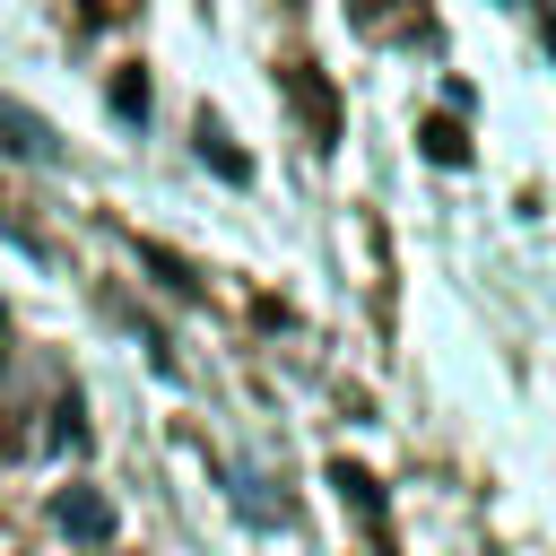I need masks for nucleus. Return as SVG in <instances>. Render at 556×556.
I'll list each match as a JSON object with an SVG mask.
<instances>
[{
  "instance_id": "obj_6",
  "label": "nucleus",
  "mask_w": 556,
  "mask_h": 556,
  "mask_svg": "<svg viewBox=\"0 0 556 556\" xmlns=\"http://www.w3.org/2000/svg\"><path fill=\"white\" fill-rule=\"evenodd\" d=\"M330 486H339V495H348V504H356V513L382 530V495H374V478H365L356 460H330Z\"/></svg>"
},
{
  "instance_id": "obj_10",
  "label": "nucleus",
  "mask_w": 556,
  "mask_h": 556,
  "mask_svg": "<svg viewBox=\"0 0 556 556\" xmlns=\"http://www.w3.org/2000/svg\"><path fill=\"white\" fill-rule=\"evenodd\" d=\"M0 452H17V426H9V417H0Z\"/></svg>"
},
{
  "instance_id": "obj_7",
  "label": "nucleus",
  "mask_w": 556,
  "mask_h": 556,
  "mask_svg": "<svg viewBox=\"0 0 556 556\" xmlns=\"http://www.w3.org/2000/svg\"><path fill=\"white\" fill-rule=\"evenodd\" d=\"M139 261H148V269H156V278H165L174 295H200V269H191V261H174L165 243H139Z\"/></svg>"
},
{
  "instance_id": "obj_3",
  "label": "nucleus",
  "mask_w": 556,
  "mask_h": 556,
  "mask_svg": "<svg viewBox=\"0 0 556 556\" xmlns=\"http://www.w3.org/2000/svg\"><path fill=\"white\" fill-rule=\"evenodd\" d=\"M52 521H61L78 547H104V539H113V504H104L96 486H61V495H52Z\"/></svg>"
},
{
  "instance_id": "obj_9",
  "label": "nucleus",
  "mask_w": 556,
  "mask_h": 556,
  "mask_svg": "<svg viewBox=\"0 0 556 556\" xmlns=\"http://www.w3.org/2000/svg\"><path fill=\"white\" fill-rule=\"evenodd\" d=\"M52 443H61V452H87V417H78V400L52 408Z\"/></svg>"
},
{
  "instance_id": "obj_8",
  "label": "nucleus",
  "mask_w": 556,
  "mask_h": 556,
  "mask_svg": "<svg viewBox=\"0 0 556 556\" xmlns=\"http://www.w3.org/2000/svg\"><path fill=\"white\" fill-rule=\"evenodd\" d=\"M113 113H122V122H148V78H139V70L113 78Z\"/></svg>"
},
{
  "instance_id": "obj_2",
  "label": "nucleus",
  "mask_w": 556,
  "mask_h": 556,
  "mask_svg": "<svg viewBox=\"0 0 556 556\" xmlns=\"http://www.w3.org/2000/svg\"><path fill=\"white\" fill-rule=\"evenodd\" d=\"M0 156H17V165H52V122H43L35 104H17V96H0Z\"/></svg>"
},
{
  "instance_id": "obj_11",
  "label": "nucleus",
  "mask_w": 556,
  "mask_h": 556,
  "mask_svg": "<svg viewBox=\"0 0 556 556\" xmlns=\"http://www.w3.org/2000/svg\"><path fill=\"white\" fill-rule=\"evenodd\" d=\"M0 356H9V313H0Z\"/></svg>"
},
{
  "instance_id": "obj_5",
  "label": "nucleus",
  "mask_w": 556,
  "mask_h": 556,
  "mask_svg": "<svg viewBox=\"0 0 556 556\" xmlns=\"http://www.w3.org/2000/svg\"><path fill=\"white\" fill-rule=\"evenodd\" d=\"M200 156H208V165H217L226 182H252V156H243V148H235V139H226V130H217L208 113H200Z\"/></svg>"
},
{
  "instance_id": "obj_1",
  "label": "nucleus",
  "mask_w": 556,
  "mask_h": 556,
  "mask_svg": "<svg viewBox=\"0 0 556 556\" xmlns=\"http://www.w3.org/2000/svg\"><path fill=\"white\" fill-rule=\"evenodd\" d=\"M278 87L295 96V113H304V130H313V148H330V139H339V104H330V87H321V70H313V61H287V70H278Z\"/></svg>"
},
{
  "instance_id": "obj_4",
  "label": "nucleus",
  "mask_w": 556,
  "mask_h": 556,
  "mask_svg": "<svg viewBox=\"0 0 556 556\" xmlns=\"http://www.w3.org/2000/svg\"><path fill=\"white\" fill-rule=\"evenodd\" d=\"M417 148H426L434 165H469V139H460L452 113H426V122H417Z\"/></svg>"
}]
</instances>
